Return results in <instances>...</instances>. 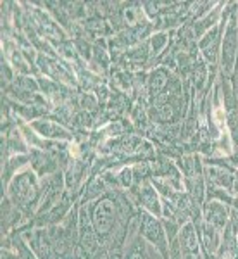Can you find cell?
I'll return each mask as SVG.
<instances>
[{
	"label": "cell",
	"instance_id": "cell-16",
	"mask_svg": "<svg viewBox=\"0 0 238 259\" xmlns=\"http://www.w3.org/2000/svg\"><path fill=\"white\" fill-rule=\"evenodd\" d=\"M231 85H233V90H235V95L238 99V61H236V68H235V73L231 76Z\"/></svg>",
	"mask_w": 238,
	"mask_h": 259
},
{
	"label": "cell",
	"instance_id": "cell-1",
	"mask_svg": "<svg viewBox=\"0 0 238 259\" xmlns=\"http://www.w3.org/2000/svg\"><path fill=\"white\" fill-rule=\"evenodd\" d=\"M4 195L9 197L11 202L14 204L26 218H30L33 212H35V209H38L40 200H41L40 177L31 168L19 171V173L11 180V183L7 185Z\"/></svg>",
	"mask_w": 238,
	"mask_h": 259
},
{
	"label": "cell",
	"instance_id": "cell-17",
	"mask_svg": "<svg viewBox=\"0 0 238 259\" xmlns=\"http://www.w3.org/2000/svg\"><path fill=\"white\" fill-rule=\"evenodd\" d=\"M112 259H119V257H112Z\"/></svg>",
	"mask_w": 238,
	"mask_h": 259
},
{
	"label": "cell",
	"instance_id": "cell-3",
	"mask_svg": "<svg viewBox=\"0 0 238 259\" xmlns=\"http://www.w3.org/2000/svg\"><path fill=\"white\" fill-rule=\"evenodd\" d=\"M136 228H138L140 235L150 245L156 247L162 259H169V239L161 218H156L150 212L138 209V212H136Z\"/></svg>",
	"mask_w": 238,
	"mask_h": 259
},
{
	"label": "cell",
	"instance_id": "cell-11",
	"mask_svg": "<svg viewBox=\"0 0 238 259\" xmlns=\"http://www.w3.org/2000/svg\"><path fill=\"white\" fill-rule=\"evenodd\" d=\"M223 7H226V4L219 2L218 6L214 7V9L209 12V14H206L204 18H200V19L195 21L194 26H192V31H194L195 40L199 41L207 31H211L214 26H218L219 21H221V16H223V11H221Z\"/></svg>",
	"mask_w": 238,
	"mask_h": 259
},
{
	"label": "cell",
	"instance_id": "cell-7",
	"mask_svg": "<svg viewBox=\"0 0 238 259\" xmlns=\"http://www.w3.org/2000/svg\"><path fill=\"white\" fill-rule=\"evenodd\" d=\"M229 211H231V207L226 206L224 202L206 200L202 206V220L212 225L214 228H218L219 232H224V228L229 223Z\"/></svg>",
	"mask_w": 238,
	"mask_h": 259
},
{
	"label": "cell",
	"instance_id": "cell-10",
	"mask_svg": "<svg viewBox=\"0 0 238 259\" xmlns=\"http://www.w3.org/2000/svg\"><path fill=\"white\" fill-rule=\"evenodd\" d=\"M178 240L185 256H200V254H202L200 252L202 247H200L199 232H197V228H195L194 221H188V223H185L179 228Z\"/></svg>",
	"mask_w": 238,
	"mask_h": 259
},
{
	"label": "cell",
	"instance_id": "cell-15",
	"mask_svg": "<svg viewBox=\"0 0 238 259\" xmlns=\"http://www.w3.org/2000/svg\"><path fill=\"white\" fill-rule=\"evenodd\" d=\"M116 182H118L119 189H126L129 190L133 185H135V173H133V168H123L116 177Z\"/></svg>",
	"mask_w": 238,
	"mask_h": 259
},
{
	"label": "cell",
	"instance_id": "cell-5",
	"mask_svg": "<svg viewBox=\"0 0 238 259\" xmlns=\"http://www.w3.org/2000/svg\"><path fill=\"white\" fill-rule=\"evenodd\" d=\"M16 232H19V230H16ZM21 233H23L24 240L28 242V245H30L38 259H56L52 239L49 235V228H26L21 230Z\"/></svg>",
	"mask_w": 238,
	"mask_h": 259
},
{
	"label": "cell",
	"instance_id": "cell-12",
	"mask_svg": "<svg viewBox=\"0 0 238 259\" xmlns=\"http://www.w3.org/2000/svg\"><path fill=\"white\" fill-rule=\"evenodd\" d=\"M171 78H173V74L164 68H159L156 71H152V73L147 76V92H149L150 99L156 100L159 95L166 90V87L169 85Z\"/></svg>",
	"mask_w": 238,
	"mask_h": 259
},
{
	"label": "cell",
	"instance_id": "cell-9",
	"mask_svg": "<svg viewBox=\"0 0 238 259\" xmlns=\"http://www.w3.org/2000/svg\"><path fill=\"white\" fill-rule=\"evenodd\" d=\"M149 249H147V240L138 233L136 228V220H135V227L131 228V235L129 239H126V244L123 247L119 259H149Z\"/></svg>",
	"mask_w": 238,
	"mask_h": 259
},
{
	"label": "cell",
	"instance_id": "cell-13",
	"mask_svg": "<svg viewBox=\"0 0 238 259\" xmlns=\"http://www.w3.org/2000/svg\"><path fill=\"white\" fill-rule=\"evenodd\" d=\"M169 41V33L168 31H156L152 36L149 38V50H150V57H157L161 56V52L168 47Z\"/></svg>",
	"mask_w": 238,
	"mask_h": 259
},
{
	"label": "cell",
	"instance_id": "cell-2",
	"mask_svg": "<svg viewBox=\"0 0 238 259\" xmlns=\"http://www.w3.org/2000/svg\"><path fill=\"white\" fill-rule=\"evenodd\" d=\"M238 4L231 2V11H229L226 28L223 33V41H221V56H219V74L231 80L233 73L236 68L238 61Z\"/></svg>",
	"mask_w": 238,
	"mask_h": 259
},
{
	"label": "cell",
	"instance_id": "cell-18",
	"mask_svg": "<svg viewBox=\"0 0 238 259\" xmlns=\"http://www.w3.org/2000/svg\"><path fill=\"white\" fill-rule=\"evenodd\" d=\"M236 11H238V6H236Z\"/></svg>",
	"mask_w": 238,
	"mask_h": 259
},
{
	"label": "cell",
	"instance_id": "cell-14",
	"mask_svg": "<svg viewBox=\"0 0 238 259\" xmlns=\"http://www.w3.org/2000/svg\"><path fill=\"white\" fill-rule=\"evenodd\" d=\"M11 89L19 90V92H31V94H36V92L40 90V83L36 80H33L31 76H19L18 80L12 83Z\"/></svg>",
	"mask_w": 238,
	"mask_h": 259
},
{
	"label": "cell",
	"instance_id": "cell-8",
	"mask_svg": "<svg viewBox=\"0 0 238 259\" xmlns=\"http://www.w3.org/2000/svg\"><path fill=\"white\" fill-rule=\"evenodd\" d=\"M30 126L33 132H36L40 137H43L45 140H73V133L69 132L64 124H61L59 121H52V119H36L31 121Z\"/></svg>",
	"mask_w": 238,
	"mask_h": 259
},
{
	"label": "cell",
	"instance_id": "cell-4",
	"mask_svg": "<svg viewBox=\"0 0 238 259\" xmlns=\"http://www.w3.org/2000/svg\"><path fill=\"white\" fill-rule=\"evenodd\" d=\"M131 202H135L140 209L150 212L156 218H162V199L161 194L156 190V187L152 185L150 178L136 182L131 189L128 190Z\"/></svg>",
	"mask_w": 238,
	"mask_h": 259
},
{
	"label": "cell",
	"instance_id": "cell-6",
	"mask_svg": "<svg viewBox=\"0 0 238 259\" xmlns=\"http://www.w3.org/2000/svg\"><path fill=\"white\" fill-rule=\"evenodd\" d=\"M36 64L38 69L45 76H49L50 80L57 83H68V85H76V76L73 74V71L66 69L64 66H61L57 61H54L52 57L45 56V54H38L36 56Z\"/></svg>",
	"mask_w": 238,
	"mask_h": 259
}]
</instances>
